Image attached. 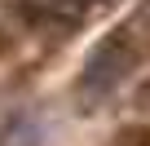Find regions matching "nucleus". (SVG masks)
<instances>
[{"label":"nucleus","mask_w":150,"mask_h":146,"mask_svg":"<svg viewBox=\"0 0 150 146\" xmlns=\"http://www.w3.org/2000/svg\"><path fill=\"white\" fill-rule=\"evenodd\" d=\"M27 14H49V18H75L84 9V0H18Z\"/></svg>","instance_id":"1"}]
</instances>
